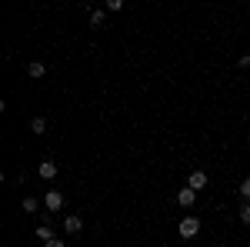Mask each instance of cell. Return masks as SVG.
<instances>
[{"mask_svg": "<svg viewBox=\"0 0 250 247\" xmlns=\"http://www.w3.org/2000/svg\"><path fill=\"white\" fill-rule=\"evenodd\" d=\"M104 14H100V10H94V14H90V27H104Z\"/></svg>", "mask_w": 250, "mask_h": 247, "instance_id": "8fae6325", "label": "cell"}, {"mask_svg": "<svg viewBox=\"0 0 250 247\" xmlns=\"http://www.w3.org/2000/svg\"><path fill=\"white\" fill-rule=\"evenodd\" d=\"M43 74H47V64H43V60H30V64H27V77L40 80Z\"/></svg>", "mask_w": 250, "mask_h": 247, "instance_id": "8992f818", "label": "cell"}, {"mask_svg": "<svg viewBox=\"0 0 250 247\" xmlns=\"http://www.w3.org/2000/svg\"><path fill=\"white\" fill-rule=\"evenodd\" d=\"M247 144H250V134H247Z\"/></svg>", "mask_w": 250, "mask_h": 247, "instance_id": "2e32d148", "label": "cell"}, {"mask_svg": "<svg viewBox=\"0 0 250 247\" xmlns=\"http://www.w3.org/2000/svg\"><path fill=\"white\" fill-rule=\"evenodd\" d=\"M37 174L43 177V180H54V177H57V164H54V160H43V164L37 167Z\"/></svg>", "mask_w": 250, "mask_h": 247, "instance_id": "52a82bcc", "label": "cell"}, {"mask_svg": "<svg viewBox=\"0 0 250 247\" xmlns=\"http://www.w3.org/2000/svg\"><path fill=\"white\" fill-rule=\"evenodd\" d=\"M240 197H244V201H250V177L240 184Z\"/></svg>", "mask_w": 250, "mask_h": 247, "instance_id": "7c38bea8", "label": "cell"}, {"mask_svg": "<svg viewBox=\"0 0 250 247\" xmlns=\"http://www.w3.org/2000/svg\"><path fill=\"white\" fill-rule=\"evenodd\" d=\"M187 187L204 190V187H207V174H204V171H190V177H187Z\"/></svg>", "mask_w": 250, "mask_h": 247, "instance_id": "5b68a950", "label": "cell"}, {"mask_svg": "<svg viewBox=\"0 0 250 247\" xmlns=\"http://www.w3.org/2000/svg\"><path fill=\"white\" fill-rule=\"evenodd\" d=\"M20 207L27 210V214H37V210L43 207V201H37V197H27V201H23V204H20Z\"/></svg>", "mask_w": 250, "mask_h": 247, "instance_id": "ba28073f", "label": "cell"}, {"mask_svg": "<svg viewBox=\"0 0 250 247\" xmlns=\"http://www.w3.org/2000/svg\"><path fill=\"white\" fill-rule=\"evenodd\" d=\"M87 3H90V0H87Z\"/></svg>", "mask_w": 250, "mask_h": 247, "instance_id": "e0dca14e", "label": "cell"}, {"mask_svg": "<svg viewBox=\"0 0 250 247\" xmlns=\"http://www.w3.org/2000/svg\"><path fill=\"white\" fill-rule=\"evenodd\" d=\"M177 234H180V241H193V237L200 234V221H197V217H184L180 227H177Z\"/></svg>", "mask_w": 250, "mask_h": 247, "instance_id": "6da1fadb", "label": "cell"}, {"mask_svg": "<svg viewBox=\"0 0 250 247\" xmlns=\"http://www.w3.org/2000/svg\"><path fill=\"white\" fill-rule=\"evenodd\" d=\"M43 207H47V210H60V207H63V194H60V190H47Z\"/></svg>", "mask_w": 250, "mask_h": 247, "instance_id": "3957f363", "label": "cell"}, {"mask_svg": "<svg viewBox=\"0 0 250 247\" xmlns=\"http://www.w3.org/2000/svg\"><path fill=\"white\" fill-rule=\"evenodd\" d=\"M63 230H67L70 237H77L80 230H83V221H80L77 214H70V217H63Z\"/></svg>", "mask_w": 250, "mask_h": 247, "instance_id": "277c9868", "label": "cell"}, {"mask_svg": "<svg viewBox=\"0 0 250 247\" xmlns=\"http://www.w3.org/2000/svg\"><path fill=\"white\" fill-rule=\"evenodd\" d=\"M177 204H180V207H193V204H197V190L193 187H180L177 190Z\"/></svg>", "mask_w": 250, "mask_h": 247, "instance_id": "7a4b0ae2", "label": "cell"}, {"mask_svg": "<svg viewBox=\"0 0 250 247\" xmlns=\"http://www.w3.org/2000/svg\"><path fill=\"white\" fill-rule=\"evenodd\" d=\"M124 7V0H107V10H120Z\"/></svg>", "mask_w": 250, "mask_h": 247, "instance_id": "9a60e30c", "label": "cell"}, {"mask_svg": "<svg viewBox=\"0 0 250 247\" xmlns=\"http://www.w3.org/2000/svg\"><path fill=\"white\" fill-rule=\"evenodd\" d=\"M34 234H37L40 241H50V237H54V230H50V224H40V227L34 230Z\"/></svg>", "mask_w": 250, "mask_h": 247, "instance_id": "30bf717a", "label": "cell"}, {"mask_svg": "<svg viewBox=\"0 0 250 247\" xmlns=\"http://www.w3.org/2000/svg\"><path fill=\"white\" fill-rule=\"evenodd\" d=\"M240 221H244V224H250V204H244V207H240Z\"/></svg>", "mask_w": 250, "mask_h": 247, "instance_id": "4fadbf2b", "label": "cell"}, {"mask_svg": "<svg viewBox=\"0 0 250 247\" xmlns=\"http://www.w3.org/2000/svg\"><path fill=\"white\" fill-rule=\"evenodd\" d=\"M43 247H63V241L60 237H50V241H43Z\"/></svg>", "mask_w": 250, "mask_h": 247, "instance_id": "5bb4252c", "label": "cell"}, {"mask_svg": "<svg viewBox=\"0 0 250 247\" xmlns=\"http://www.w3.org/2000/svg\"><path fill=\"white\" fill-rule=\"evenodd\" d=\"M30 131L34 134H47V117H34V120H30Z\"/></svg>", "mask_w": 250, "mask_h": 247, "instance_id": "9c48e42d", "label": "cell"}]
</instances>
